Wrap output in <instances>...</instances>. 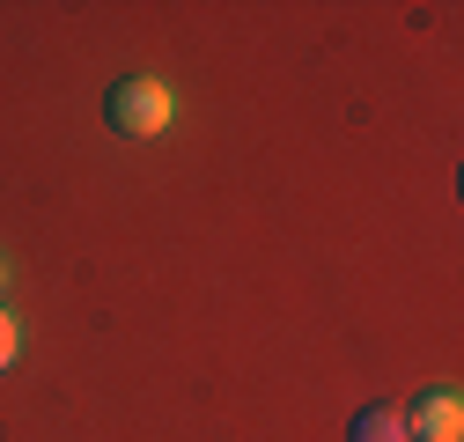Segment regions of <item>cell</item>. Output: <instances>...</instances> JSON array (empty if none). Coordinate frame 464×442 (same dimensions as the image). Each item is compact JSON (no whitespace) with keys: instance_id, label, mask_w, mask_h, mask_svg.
I'll list each match as a JSON object with an SVG mask.
<instances>
[{"instance_id":"cell-1","label":"cell","mask_w":464,"mask_h":442,"mask_svg":"<svg viewBox=\"0 0 464 442\" xmlns=\"http://www.w3.org/2000/svg\"><path fill=\"white\" fill-rule=\"evenodd\" d=\"M103 110H111V126H119L126 140H162L169 119H178V96H169V82H155V74H126L103 96Z\"/></svg>"},{"instance_id":"cell-2","label":"cell","mask_w":464,"mask_h":442,"mask_svg":"<svg viewBox=\"0 0 464 442\" xmlns=\"http://www.w3.org/2000/svg\"><path fill=\"white\" fill-rule=\"evenodd\" d=\"M405 435H413V442H464V399L450 391V383H442V391H428L420 413L405 420Z\"/></svg>"},{"instance_id":"cell-3","label":"cell","mask_w":464,"mask_h":442,"mask_svg":"<svg viewBox=\"0 0 464 442\" xmlns=\"http://www.w3.org/2000/svg\"><path fill=\"white\" fill-rule=\"evenodd\" d=\"M346 442H413V435H405V413H391V406H369V413H354Z\"/></svg>"},{"instance_id":"cell-4","label":"cell","mask_w":464,"mask_h":442,"mask_svg":"<svg viewBox=\"0 0 464 442\" xmlns=\"http://www.w3.org/2000/svg\"><path fill=\"white\" fill-rule=\"evenodd\" d=\"M15 361H23V324H15V310H0V376Z\"/></svg>"},{"instance_id":"cell-5","label":"cell","mask_w":464,"mask_h":442,"mask_svg":"<svg viewBox=\"0 0 464 442\" xmlns=\"http://www.w3.org/2000/svg\"><path fill=\"white\" fill-rule=\"evenodd\" d=\"M0 288H8V251H0Z\"/></svg>"}]
</instances>
